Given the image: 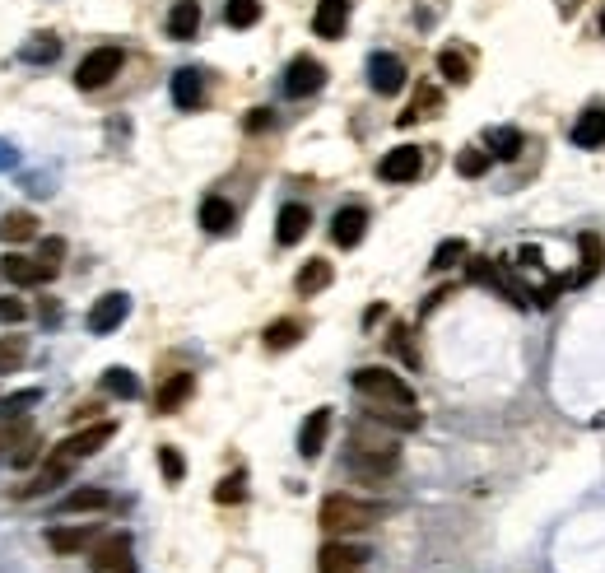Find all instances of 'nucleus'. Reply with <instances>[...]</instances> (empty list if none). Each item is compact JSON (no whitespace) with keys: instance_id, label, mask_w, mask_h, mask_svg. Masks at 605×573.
I'll return each instance as SVG.
<instances>
[{"instance_id":"obj_1","label":"nucleus","mask_w":605,"mask_h":573,"mask_svg":"<svg viewBox=\"0 0 605 573\" xmlns=\"http://www.w3.org/2000/svg\"><path fill=\"white\" fill-rule=\"evenodd\" d=\"M387 518V504H368V499H354V494H326L322 499V532L331 536H345V532H363V527H373V522Z\"/></svg>"},{"instance_id":"obj_2","label":"nucleus","mask_w":605,"mask_h":573,"mask_svg":"<svg viewBox=\"0 0 605 573\" xmlns=\"http://www.w3.org/2000/svg\"><path fill=\"white\" fill-rule=\"evenodd\" d=\"M354 392L368 396V406H401V410H419L415 392L401 373L391 369H359L354 373Z\"/></svg>"},{"instance_id":"obj_3","label":"nucleus","mask_w":605,"mask_h":573,"mask_svg":"<svg viewBox=\"0 0 605 573\" xmlns=\"http://www.w3.org/2000/svg\"><path fill=\"white\" fill-rule=\"evenodd\" d=\"M121 61H126V52H121V47H98V52H89L80 61V70H75V84H80V89H103V84H112L121 75Z\"/></svg>"},{"instance_id":"obj_4","label":"nucleus","mask_w":605,"mask_h":573,"mask_svg":"<svg viewBox=\"0 0 605 573\" xmlns=\"http://www.w3.org/2000/svg\"><path fill=\"white\" fill-rule=\"evenodd\" d=\"M89 564H94L98 573H135V546L126 532H112L103 536V541H94V550H89Z\"/></svg>"},{"instance_id":"obj_5","label":"nucleus","mask_w":605,"mask_h":573,"mask_svg":"<svg viewBox=\"0 0 605 573\" xmlns=\"http://www.w3.org/2000/svg\"><path fill=\"white\" fill-rule=\"evenodd\" d=\"M368 84L373 94H401L405 89V61L396 52H373L368 56Z\"/></svg>"},{"instance_id":"obj_6","label":"nucleus","mask_w":605,"mask_h":573,"mask_svg":"<svg viewBox=\"0 0 605 573\" xmlns=\"http://www.w3.org/2000/svg\"><path fill=\"white\" fill-rule=\"evenodd\" d=\"M322 84H326V66L312 61V56H294L289 70H284V94L289 98H308V94H317Z\"/></svg>"},{"instance_id":"obj_7","label":"nucleus","mask_w":605,"mask_h":573,"mask_svg":"<svg viewBox=\"0 0 605 573\" xmlns=\"http://www.w3.org/2000/svg\"><path fill=\"white\" fill-rule=\"evenodd\" d=\"M363 564H368V550L350 541H326L317 555V573H363Z\"/></svg>"},{"instance_id":"obj_8","label":"nucleus","mask_w":605,"mask_h":573,"mask_svg":"<svg viewBox=\"0 0 605 573\" xmlns=\"http://www.w3.org/2000/svg\"><path fill=\"white\" fill-rule=\"evenodd\" d=\"M117 434V424H89V429H80V434H70L66 443H61V448H56V457H66V462H80V457H94L98 448H103V443H108V438Z\"/></svg>"},{"instance_id":"obj_9","label":"nucleus","mask_w":605,"mask_h":573,"mask_svg":"<svg viewBox=\"0 0 605 573\" xmlns=\"http://www.w3.org/2000/svg\"><path fill=\"white\" fill-rule=\"evenodd\" d=\"M419 168H424V150L415 145H401V150H391L382 164H377V178L382 182H415Z\"/></svg>"},{"instance_id":"obj_10","label":"nucleus","mask_w":605,"mask_h":573,"mask_svg":"<svg viewBox=\"0 0 605 573\" xmlns=\"http://www.w3.org/2000/svg\"><path fill=\"white\" fill-rule=\"evenodd\" d=\"M126 313H131V299H126V294H103V299L89 308V331H94V336H108V331H117L121 322H126Z\"/></svg>"},{"instance_id":"obj_11","label":"nucleus","mask_w":605,"mask_h":573,"mask_svg":"<svg viewBox=\"0 0 605 573\" xmlns=\"http://www.w3.org/2000/svg\"><path fill=\"white\" fill-rule=\"evenodd\" d=\"M471 280L475 285H489V289H498V294H503V299L508 303H522L526 294H522V285H517V280H512L508 271H503V266H498V261H471Z\"/></svg>"},{"instance_id":"obj_12","label":"nucleus","mask_w":605,"mask_h":573,"mask_svg":"<svg viewBox=\"0 0 605 573\" xmlns=\"http://www.w3.org/2000/svg\"><path fill=\"white\" fill-rule=\"evenodd\" d=\"M308 229H312V210L308 205H284L280 210V219H275V243L280 247H294V243H303L308 238Z\"/></svg>"},{"instance_id":"obj_13","label":"nucleus","mask_w":605,"mask_h":573,"mask_svg":"<svg viewBox=\"0 0 605 573\" xmlns=\"http://www.w3.org/2000/svg\"><path fill=\"white\" fill-rule=\"evenodd\" d=\"M0 275H5L10 285H24V289L47 285V280H52V271H47L38 257H19V252H10V257L0 261Z\"/></svg>"},{"instance_id":"obj_14","label":"nucleus","mask_w":605,"mask_h":573,"mask_svg":"<svg viewBox=\"0 0 605 573\" xmlns=\"http://www.w3.org/2000/svg\"><path fill=\"white\" fill-rule=\"evenodd\" d=\"M326 434H331V410H312L308 420H303V429H298V452L308 457V462H317L326 448Z\"/></svg>"},{"instance_id":"obj_15","label":"nucleus","mask_w":605,"mask_h":573,"mask_svg":"<svg viewBox=\"0 0 605 573\" xmlns=\"http://www.w3.org/2000/svg\"><path fill=\"white\" fill-rule=\"evenodd\" d=\"M363 229H368V210H363V205H345V210H336V219H331L336 247H359Z\"/></svg>"},{"instance_id":"obj_16","label":"nucleus","mask_w":605,"mask_h":573,"mask_svg":"<svg viewBox=\"0 0 605 573\" xmlns=\"http://www.w3.org/2000/svg\"><path fill=\"white\" fill-rule=\"evenodd\" d=\"M173 103H177L182 112H196V108L205 103V75H201L196 66H182V70L173 75Z\"/></svg>"},{"instance_id":"obj_17","label":"nucleus","mask_w":605,"mask_h":573,"mask_svg":"<svg viewBox=\"0 0 605 573\" xmlns=\"http://www.w3.org/2000/svg\"><path fill=\"white\" fill-rule=\"evenodd\" d=\"M196 28H201V0H173V10H168V38L191 42Z\"/></svg>"},{"instance_id":"obj_18","label":"nucleus","mask_w":605,"mask_h":573,"mask_svg":"<svg viewBox=\"0 0 605 573\" xmlns=\"http://www.w3.org/2000/svg\"><path fill=\"white\" fill-rule=\"evenodd\" d=\"M350 24V0H322L317 14H312V28H317V38H340Z\"/></svg>"},{"instance_id":"obj_19","label":"nucleus","mask_w":605,"mask_h":573,"mask_svg":"<svg viewBox=\"0 0 605 573\" xmlns=\"http://www.w3.org/2000/svg\"><path fill=\"white\" fill-rule=\"evenodd\" d=\"M573 145L578 150H601L605 145V108H587L573 122Z\"/></svg>"},{"instance_id":"obj_20","label":"nucleus","mask_w":605,"mask_h":573,"mask_svg":"<svg viewBox=\"0 0 605 573\" xmlns=\"http://www.w3.org/2000/svg\"><path fill=\"white\" fill-rule=\"evenodd\" d=\"M94 536H98V527H52L47 532V546L56 550V555H75V550H89L94 546Z\"/></svg>"},{"instance_id":"obj_21","label":"nucleus","mask_w":605,"mask_h":573,"mask_svg":"<svg viewBox=\"0 0 605 573\" xmlns=\"http://www.w3.org/2000/svg\"><path fill=\"white\" fill-rule=\"evenodd\" d=\"M484 150H489V159L512 164V159L522 154V131H517V126H494V131L484 136Z\"/></svg>"},{"instance_id":"obj_22","label":"nucleus","mask_w":605,"mask_h":573,"mask_svg":"<svg viewBox=\"0 0 605 573\" xmlns=\"http://www.w3.org/2000/svg\"><path fill=\"white\" fill-rule=\"evenodd\" d=\"M191 387H196V378H191V373H173V378L159 387V396H154V410H159V415H173V410L191 396Z\"/></svg>"},{"instance_id":"obj_23","label":"nucleus","mask_w":605,"mask_h":573,"mask_svg":"<svg viewBox=\"0 0 605 573\" xmlns=\"http://www.w3.org/2000/svg\"><path fill=\"white\" fill-rule=\"evenodd\" d=\"M336 280V271H331V261H322V257H312L303 271H298V280H294V289L303 294V299H312V294H322L326 285Z\"/></svg>"},{"instance_id":"obj_24","label":"nucleus","mask_w":605,"mask_h":573,"mask_svg":"<svg viewBox=\"0 0 605 573\" xmlns=\"http://www.w3.org/2000/svg\"><path fill=\"white\" fill-rule=\"evenodd\" d=\"M233 205L224 201V196H205L201 201V229L205 233H229L233 229Z\"/></svg>"},{"instance_id":"obj_25","label":"nucleus","mask_w":605,"mask_h":573,"mask_svg":"<svg viewBox=\"0 0 605 573\" xmlns=\"http://www.w3.org/2000/svg\"><path fill=\"white\" fill-rule=\"evenodd\" d=\"M28 238H38V219L28 210H10L0 219V243H28Z\"/></svg>"},{"instance_id":"obj_26","label":"nucleus","mask_w":605,"mask_h":573,"mask_svg":"<svg viewBox=\"0 0 605 573\" xmlns=\"http://www.w3.org/2000/svg\"><path fill=\"white\" fill-rule=\"evenodd\" d=\"M112 504V494L108 490H70L66 499H61V513H98V508H108Z\"/></svg>"},{"instance_id":"obj_27","label":"nucleus","mask_w":605,"mask_h":573,"mask_svg":"<svg viewBox=\"0 0 605 573\" xmlns=\"http://www.w3.org/2000/svg\"><path fill=\"white\" fill-rule=\"evenodd\" d=\"M70 466H75V462H66V457H52V462L38 471V480H33V485H24V499H33V494H47L52 485H61V480L70 476Z\"/></svg>"},{"instance_id":"obj_28","label":"nucleus","mask_w":605,"mask_h":573,"mask_svg":"<svg viewBox=\"0 0 605 573\" xmlns=\"http://www.w3.org/2000/svg\"><path fill=\"white\" fill-rule=\"evenodd\" d=\"M24 61H33V66H47V61H56L61 56V42H56V33H38L33 42H24Z\"/></svg>"},{"instance_id":"obj_29","label":"nucleus","mask_w":605,"mask_h":573,"mask_svg":"<svg viewBox=\"0 0 605 573\" xmlns=\"http://www.w3.org/2000/svg\"><path fill=\"white\" fill-rule=\"evenodd\" d=\"M438 108H443V94H438V89H433V84H429V89H419V94H415V103H410V108L401 112V126L419 122V117H429V112H438Z\"/></svg>"},{"instance_id":"obj_30","label":"nucleus","mask_w":605,"mask_h":573,"mask_svg":"<svg viewBox=\"0 0 605 573\" xmlns=\"http://www.w3.org/2000/svg\"><path fill=\"white\" fill-rule=\"evenodd\" d=\"M28 359V341L24 336H0V373H14Z\"/></svg>"},{"instance_id":"obj_31","label":"nucleus","mask_w":605,"mask_h":573,"mask_svg":"<svg viewBox=\"0 0 605 573\" xmlns=\"http://www.w3.org/2000/svg\"><path fill=\"white\" fill-rule=\"evenodd\" d=\"M103 387H108L112 396H121V401H131V396H140V382H135L131 369H108L103 373Z\"/></svg>"},{"instance_id":"obj_32","label":"nucleus","mask_w":605,"mask_h":573,"mask_svg":"<svg viewBox=\"0 0 605 573\" xmlns=\"http://www.w3.org/2000/svg\"><path fill=\"white\" fill-rule=\"evenodd\" d=\"M224 19H229V28H252L261 19V0H229Z\"/></svg>"},{"instance_id":"obj_33","label":"nucleus","mask_w":605,"mask_h":573,"mask_svg":"<svg viewBox=\"0 0 605 573\" xmlns=\"http://www.w3.org/2000/svg\"><path fill=\"white\" fill-rule=\"evenodd\" d=\"M596 271H601V238H596V233H582V271H578V280H592Z\"/></svg>"},{"instance_id":"obj_34","label":"nucleus","mask_w":605,"mask_h":573,"mask_svg":"<svg viewBox=\"0 0 605 573\" xmlns=\"http://www.w3.org/2000/svg\"><path fill=\"white\" fill-rule=\"evenodd\" d=\"M489 164H494V159H489V150H475V145L457 154V173H461V178H480Z\"/></svg>"},{"instance_id":"obj_35","label":"nucleus","mask_w":605,"mask_h":573,"mask_svg":"<svg viewBox=\"0 0 605 573\" xmlns=\"http://www.w3.org/2000/svg\"><path fill=\"white\" fill-rule=\"evenodd\" d=\"M298 336H303V322L289 317V322H275V327L266 331V345H270V350H284V345H294Z\"/></svg>"},{"instance_id":"obj_36","label":"nucleus","mask_w":605,"mask_h":573,"mask_svg":"<svg viewBox=\"0 0 605 573\" xmlns=\"http://www.w3.org/2000/svg\"><path fill=\"white\" fill-rule=\"evenodd\" d=\"M438 66H443V75H447L452 84H466V80H471V61H466L461 52H443V56H438Z\"/></svg>"},{"instance_id":"obj_37","label":"nucleus","mask_w":605,"mask_h":573,"mask_svg":"<svg viewBox=\"0 0 605 573\" xmlns=\"http://www.w3.org/2000/svg\"><path fill=\"white\" fill-rule=\"evenodd\" d=\"M461 257H466V243H461V238H447V243H438V252H433V271H447V266H457Z\"/></svg>"},{"instance_id":"obj_38","label":"nucleus","mask_w":605,"mask_h":573,"mask_svg":"<svg viewBox=\"0 0 605 573\" xmlns=\"http://www.w3.org/2000/svg\"><path fill=\"white\" fill-rule=\"evenodd\" d=\"M61 257H66V238H42V247H38V261L47 266V271H61Z\"/></svg>"},{"instance_id":"obj_39","label":"nucleus","mask_w":605,"mask_h":573,"mask_svg":"<svg viewBox=\"0 0 605 573\" xmlns=\"http://www.w3.org/2000/svg\"><path fill=\"white\" fill-rule=\"evenodd\" d=\"M159 471L177 485V480L187 476V462H182V452H177V448H159Z\"/></svg>"},{"instance_id":"obj_40","label":"nucleus","mask_w":605,"mask_h":573,"mask_svg":"<svg viewBox=\"0 0 605 573\" xmlns=\"http://www.w3.org/2000/svg\"><path fill=\"white\" fill-rule=\"evenodd\" d=\"M242 494H247V480L242 476H224L215 490V504H242Z\"/></svg>"},{"instance_id":"obj_41","label":"nucleus","mask_w":605,"mask_h":573,"mask_svg":"<svg viewBox=\"0 0 605 573\" xmlns=\"http://www.w3.org/2000/svg\"><path fill=\"white\" fill-rule=\"evenodd\" d=\"M19 434H24V420H19L14 410H5V415H0V452L14 448V443H19Z\"/></svg>"},{"instance_id":"obj_42","label":"nucleus","mask_w":605,"mask_h":573,"mask_svg":"<svg viewBox=\"0 0 605 573\" xmlns=\"http://www.w3.org/2000/svg\"><path fill=\"white\" fill-rule=\"evenodd\" d=\"M391 355H401L405 359V364H419V359H415V345H410V331H405V327H396V331H391Z\"/></svg>"},{"instance_id":"obj_43","label":"nucleus","mask_w":605,"mask_h":573,"mask_svg":"<svg viewBox=\"0 0 605 573\" xmlns=\"http://www.w3.org/2000/svg\"><path fill=\"white\" fill-rule=\"evenodd\" d=\"M28 317V308H24V299H0V322H24Z\"/></svg>"},{"instance_id":"obj_44","label":"nucleus","mask_w":605,"mask_h":573,"mask_svg":"<svg viewBox=\"0 0 605 573\" xmlns=\"http://www.w3.org/2000/svg\"><path fill=\"white\" fill-rule=\"evenodd\" d=\"M270 126V108H256L252 117H247V131H266Z\"/></svg>"},{"instance_id":"obj_45","label":"nucleus","mask_w":605,"mask_h":573,"mask_svg":"<svg viewBox=\"0 0 605 573\" xmlns=\"http://www.w3.org/2000/svg\"><path fill=\"white\" fill-rule=\"evenodd\" d=\"M33 457H38V443H33V438H28L24 448L14 452V466H28V462H33Z\"/></svg>"},{"instance_id":"obj_46","label":"nucleus","mask_w":605,"mask_h":573,"mask_svg":"<svg viewBox=\"0 0 605 573\" xmlns=\"http://www.w3.org/2000/svg\"><path fill=\"white\" fill-rule=\"evenodd\" d=\"M10 164H14V150L5 145V140H0V168H10Z\"/></svg>"},{"instance_id":"obj_47","label":"nucleus","mask_w":605,"mask_h":573,"mask_svg":"<svg viewBox=\"0 0 605 573\" xmlns=\"http://www.w3.org/2000/svg\"><path fill=\"white\" fill-rule=\"evenodd\" d=\"M601 33H605V14H601Z\"/></svg>"}]
</instances>
